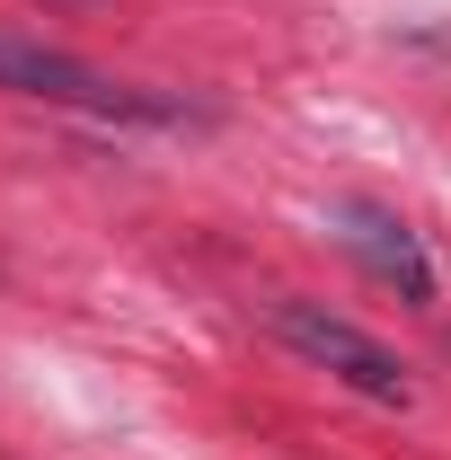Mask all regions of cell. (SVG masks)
Listing matches in <instances>:
<instances>
[{
    "mask_svg": "<svg viewBox=\"0 0 451 460\" xmlns=\"http://www.w3.org/2000/svg\"><path fill=\"white\" fill-rule=\"evenodd\" d=\"M337 239H345V257L372 284H390L407 310H434V257H425V239L398 222L390 204H337Z\"/></svg>",
    "mask_w": 451,
    "mask_h": 460,
    "instance_id": "cell-3",
    "label": "cell"
},
{
    "mask_svg": "<svg viewBox=\"0 0 451 460\" xmlns=\"http://www.w3.org/2000/svg\"><path fill=\"white\" fill-rule=\"evenodd\" d=\"M266 319H275V337L292 345L301 363H319V372H328V381H345L354 399H381V407H407V399H416L407 363H398V354L372 337V328L337 319L328 301H275Z\"/></svg>",
    "mask_w": 451,
    "mask_h": 460,
    "instance_id": "cell-2",
    "label": "cell"
},
{
    "mask_svg": "<svg viewBox=\"0 0 451 460\" xmlns=\"http://www.w3.org/2000/svg\"><path fill=\"white\" fill-rule=\"evenodd\" d=\"M0 89L9 98H45V107H80V115H133V124H177V98L160 89H133L98 62L62 54V45H27V36H0Z\"/></svg>",
    "mask_w": 451,
    "mask_h": 460,
    "instance_id": "cell-1",
    "label": "cell"
}]
</instances>
